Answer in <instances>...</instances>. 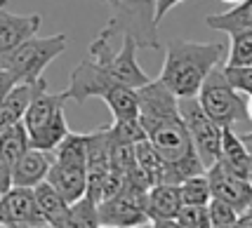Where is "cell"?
<instances>
[{
    "instance_id": "24",
    "label": "cell",
    "mask_w": 252,
    "mask_h": 228,
    "mask_svg": "<svg viewBox=\"0 0 252 228\" xmlns=\"http://www.w3.org/2000/svg\"><path fill=\"white\" fill-rule=\"evenodd\" d=\"M226 66H252V28L229 33Z\"/></svg>"
},
{
    "instance_id": "17",
    "label": "cell",
    "mask_w": 252,
    "mask_h": 228,
    "mask_svg": "<svg viewBox=\"0 0 252 228\" xmlns=\"http://www.w3.org/2000/svg\"><path fill=\"white\" fill-rule=\"evenodd\" d=\"M221 163L226 165L229 170H233L236 174H241L248 179L252 163V153L245 146L243 137L236 132V127H224V137H221Z\"/></svg>"
},
{
    "instance_id": "4",
    "label": "cell",
    "mask_w": 252,
    "mask_h": 228,
    "mask_svg": "<svg viewBox=\"0 0 252 228\" xmlns=\"http://www.w3.org/2000/svg\"><path fill=\"white\" fill-rule=\"evenodd\" d=\"M71 101L68 92H52L47 87V80L38 87L35 97L31 99V106L24 115V125L31 137V146L43 151H55L68 134V122L64 115V104Z\"/></svg>"
},
{
    "instance_id": "22",
    "label": "cell",
    "mask_w": 252,
    "mask_h": 228,
    "mask_svg": "<svg viewBox=\"0 0 252 228\" xmlns=\"http://www.w3.org/2000/svg\"><path fill=\"white\" fill-rule=\"evenodd\" d=\"M29 148H31V137H29L24 120L0 132V158L10 165V170Z\"/></svg>"
},
{
    "instance_id": "13",
    "label": "cell",
    "mask_w": 252,
    "mask_h": 228,
    "mask_svg": "<svg viewBox=\"0 0 252 228\" xmlns=\"http://www.w3.org/2000/svg\"><path fill=\"white\" fill-rule=\"evenodd\" d=\"M52 163H55V153L52 151H43V148L31 146L17 163L12 165V186L35 188L47 179Z\"/></svg>"
},
{
    "instance_id": "33",
    "label": "cell",
    "mask_w": 252,
    "mask_h": 228,
    "mask_svg": "<svg viewBox=\"0 0 252 228\" xmlns=\"http://www.w3.org/2000/svg\"><path fill=\"white\" fill-rule=\"evenodd\" d=\"M154 228H182V224L177 219H160V221H154Z\"/></svg>"
},
{
    "instance_id": "30",
    "label": "cell",
    "mask_w": 252,
    "mask_h": 228,
    "mask_svg": "<svg viewBox=\"0 0 252 228\" xmlns=\"http://www.w3.org/2000/svg\"><path fill=\"white\" fill-rule=\"evenodd\" d=\"M17 85V80H14V76H12L10 71L5 68V66L0 64V104H2V99L10 94V89Z\"/></svg>"
},
{
    "instance_id": "28",
    "label": "cell",
    "mask_w": 252,
    "mask_h": 228,
    "mask_svg": "<svg viewBox=\"0 0 252 228\" xmlns=\"http://www.w3.org/2000/svg\"><path fill=\"white\" fill-rule=\"evenodd\" d=\"M224 73L229 78V83L241 94L252 97V66H226L224 64Z\"/></svg>"
},
{
    "instance_id": "6",
    "label": "cell",
    "mask_w": 252,
    "mask_h": 228,
    "mask_svg": "<svg viewBox=\"0 0 252 228\" xmlns=\"http://www.w3.org/2000/svg\"><path fill=\"white\" fill-rule=\"evenodd\" d=\"M109 28L113 35H130L134 43L146 50H158V0H116L111 7Z\"/></svg>"
},
{
    "instance_id": "41",
    "label": "cell",
    "mask_w": 252,
    "mask_h": 228,
    "mask_svg": "<svg viewBox=\"0 0 252 228\" xmlns=\"http://www.w3.org/2000/svg\"><path fill=\"white\" fill-rule=\"evenodd\" d=\"M99 228H121V226H109V224H99Z\"/></svg>"
},
{
    "instance_id": "1",
    "label": "cell",
    "mask_w": 252,
    "mask_h": 228,
    "mask_svg": "<svg viewBox=\"0 0 252 228\" xmlns=\"http://www.w3.org/2000/svg\"><path fill=\"white\" fill-rule=\"evenodd\" d=\"M139 120L146 139L167 163L165 184H182L196 174H205V165L193 148L187 122L179 111V97L160 80L139 87Z\"/></svg>"
},
{
    "instance_id": "11",
    "label": "cell",
    "mask_w": 252,
    "mask_h": 228,
    "mask_svg": "<svg viewBox=\"0 0 252 228\" xmlns=\"http://www.w3.org/2000/svg\"><path fill=\"white\" fill-rule=\"evenodd\" d=\"M0 221L7 228L12 226H38L45 228L40 209L35 202V191L26 186H12L0 198Z\"/></svg>"
},
{
    "instance_id": "16",
    "label": "cell",
    "mask_w": 252,
    "mask_h": 228,
    "mask_svg": "<svg viewBox=\"0 0 252 228\" xmlns=\"http://www.w3.org/2000/svg\"><path fill=\"white\" fill-rule=\"evenodd\" d=\"M184 207L182 193L177 184H158L151 186L146 193V214L149 221H160V219H177Z\"/></svg>"
},
{
    "instance_id": "44",
    "label": "cell",
    "mask_w": 252,
    "mask_h": 228,
    "mask_svg": "<svg viewBox=\"0 0 252 228\" xmlns=\"http://www.w3.org/2000/svg\"><path fill=\"white\" fill-rule=\"evenodd\" d=\"M0 228H7V226H5V224H2V221H0Z\"/></svg>"
},
{
    "instance_id": "45",
    "label": "cell",
    "mask_w": 252,
    "mask_h": 228,
    "mask_svg": "<svg viewBox=\"0 0 252 228\" xmlns=\"http://www.w3.org/2000/svg\"><path fill=\"white\" fill-rule=\"evenodd\" d=\"M229 228H236V226H229Z\"/></svg>"
},
{
    "instance_id": "7",
    "label": "cell",
    "mask_w": 252,
    "mask_h": 228,
    "mask_svg": "<svg viewBox=\"0 0 252 228\" xmlns=\"http://www.w3.org/2000/svg\"><path fill=\"white\" fill-rule=\"evenodd\" d=\"M198 101L208 111L221 127H238L243 122H250L248 118V97L241 94L229 83L224 73V64L217 66L200 87Z\"/></svg>"
},
{
    "instance_id": "38",
    "label": "cell",
    "mask_w": 252,
    "mask_h": 228,
    "mask_svg": "<svg viewBox=\"0 0 252 228\" xmlns=\"http://www.w3.org/2000/svg\"><path fill=\"white\" fill-rule=\"evenodd\" d=\"M248 118L252 122V97H248Z\"/></svg>"
},
{
    "instance_id": "37",
    "label": "cell",
    "mask_w": 252,
    "mask_h": 228,
    "mask_svg": "<svg viewBox=\"0 0 252 228\" xmlns=\"http://www.w3.org/2000/svg\"><path fill=\"white\" fill-rule=\"evenodd\" d=\"M130 228H154V221H144V224H137V226H130Z\"/></svg>"
},
{
    "instance_id": "29",
    "label": "cell",
    "mask_w": 252,
    "mask_h": 228,
    "mask_svg": "<svg viewBox=\"0 0 252 228\" xmlns=\"http://www.w3.org/2000/svg\"><path fill=\"white\" fill-rule=\"evenodd\" d=\"M177 221L182 224V228L193 226V224H203V221H210L208 217V205H184Z\"/></svg>"
},
{
    "instance_id": "31",
    "label": "cell",
    "mask_w": 252,
    "mask_h": 228,
    "mask_svg": "<svg viewBox=\"0 0 252 228\" xmlns=\"http://www.w3.org/2000/svg\"><path fill=\"white\" fill-rule=\"evenodd\" d=\"M10 188H12V170L10 165L0 158V198L5 196Z\"/></svg>"
},
{
    "instance_id": "35",
    "label": "cell",
    "mask_w": 252,
    "mask_h": 228,
    "mask_svg": "<svg viewBox=\"0 0 252 228\" xmlns=\"http://www.w3.org/2000/svg\"><path fill=\"white\" fill-rule=\"evenodd\" d=\"M243 137V142H245V146L250 148V153H252V132H245V134H241Z\"/></svg>"
},
{
    "instance_id": "19",
    "label": "cell",
    "mask_w": 252,
    "mask_h": 228,
    "mask_svg": "<svg viewBox=\"0 0 252 228\" xmlns=\"http://www.w3.org/2000/svg\"><path fill=\"white\" fill-rule=\"evenodd\" d=\"M205 26L212 28V31H224V33L252 28V0H241L231 10L221 12V14L205 17Z\"/></svg>"
},
{
    "instance_id": "40",
    "label": "cell",
    "mask_w": 252,
    "mask_h": 228,
    "mask_svg": "<svg viewBox=\"0 0 252 228\" xmlns=\"http://www.w3.org/2000/svg\"><path fill=\"white\" fill-rule=\"evenodd\" d=\"M248 181H250V186H252V163H250V172H248Z\"/></svg>"
},
{
    "instance_id": "42",
    "label": "cell",
    "mask_w": 252,
    "mask_h": 228,
    "mask_svg": "<svg viewBox=\"0 0 252 228\" xmlns=\"http://www.w3.org/2000/svg\"><path fill=\"white\" fill-rule=\"evenodd\" d=\"M221 2H229V5H236V2H241V0H221Z\"/></svg>"
},
{
    "instance_id": "18",
    "label": "cell",
    "mask_w": 252,
    "mask_h": 228,
    "mask_svg": "<svg viewBox=\"0 0 252 228\" xmlns=\"http://www.w3.org/2000/svg\"><path fill=\"white\" fill-rule=\"evenodd\" d=\"M33 191H35V202H38V209H40V217H43L45 226H55V224H59L68 214L71 202L47 179H45L43 184L35 186Z\"/></svg>"
},
{
    "instance_id": "3",
    "label": "cell",
    "mask_w": 252,
    "mask_h": 228,
    "mask_svg": "<svg viewBox=\"0 0 252 228\" xmlns=\"http://www.w3.org/2000/svg\"><path fill=\"white\" fill-rule=\"evenodd\" d=\"M226 61L221 43H193L170 40L165 47V61L158 80L179 99L198 97L205 78Z\"/></svg>"
},
{
    "instance_id": "12",
    "label": "cell",
    "mask_w": 252,
    "mask_h": 228,
    "mask_svg": "<svg viewBox=\"0 0 252 228\" xmlns=\"http://www.w3.org/2000/svg\"><path fill=\"white\" fill-rule=\"evenodd\" d=\"M40 14H14L7 7V0H0V55L33 38L40 31Z\"/></svg>"
},
{
    "instance_id": "9",
    "label": "cell",
    "mask_w": 252,
    "mask_h": 228,
    "mask_svg": "<svg viewBox=\"0 0 252 228\" xmlns=\"http://www.w3.org/2000/svg\"><path fill=\"white\" fill-rule=\"evenodd\" d=\"M146 193L149 188L137 181H127L118 196L99 202V224L130 228L149 221L146 214Z\"/></svg>"
},
{
    "instance_id": "20",
    "label": "cell",
    "mask_w": 252,
    "mask_h": 228,
    "mask_svg": "<svg viewBox=\"0 0 252 228\" xmlns=\"http://www.w3.org/2000/svg\"><path fill=\"white\" fill-rule=\"evenodd\" d=\"M101 101L109 106L113 120H130V118H139V89H132V87L118 85L109 89Z\"/></svg>"
},
{
    "instance_id": "2",
    "label": "cell",
    "mask_w": 252,
    "mask_h": 228,
    "mask_svg": "<svg viewBox=\"0 0 252 228\" xmlns=\"http://www.w3.org/2000/svg\"><path fill=\"white\" fill-rule=\"evenodd\" d=\"M111 38L113 33L104 26L97 38L90 43L88 57L71 71L66 92L78 104L92 97L101 99L109 89L118 85L139 89L146 83H151V78L146 76V71L137 61L139 45L134 43V38L123 35V45L118 52L111 47Z\"/></svg>"
},
{
    "instance_id": "10",
    "label": "cell",
    "mask_w": 252,
    "mask_h": 228,
    "mask_svg": "<svg viewBox=\"0 0 252 228\" xmlns=\"http://www.w3.org/2000/svg\"><path fill=\"white\" fill-rule=\"evenodd\" d=\"M205 174H208L210 188H212V198H220L224 202L233 205L241 214L250 207L252 186L245 176H241V174H236L233 170H229L221 160H217L212 167H208Z\"/></svg>"
},
{
    "instance_id": "21",
    "label": "cell",
    "mask_w": 252,
    "mask_h": 228,
    "mask_svg": "<svg viewBox=\"0 0 252 228\" xmlns=\"http://www.w3.org/2000/svg\"><path fill=\"white\" fill-rule=\"evenodd\" d=\"M88 146H90V132H68L64 142L57 146L55 160L64 165H76V167H85L88 170Z\"/></svg>"
},
{
    "instance_id": "36",
    "label": "cell",
    "mask_w": 252,
    "mask_h": 228,
    "mask_svg": "<svg viewBox=\"0 0 252 228\" xmlns=\"http://www.w3.org/2000/svg\"><path fill=\"white\" fill-rule=\"evenodd\" d=\"M187 228H212L210 221H203V224H193V226H187Z\"/></svg>"
},
{
    "instance_id": "25",
    "label": "cell",
    "mask_w": 252,
    "mask_h": 228,
    "mask_svg": "<svg viewBox=\"0 0 252 228\" xmlns=\"http://www.w3.org/2000/svg\"><path fill=\"white\" fill-rule=\"evenodd\" d=\"M179 193L184 205H210L212 200V188H210L208 174H196L187 181L179 184Z\"/></svg>"
},
{
    "instance_id": "14",
    "label": "cell",
    "mask_w": 252,
    "mask_h": 228,
    "mask_svg": "<svg viewBox=\"0 0 252 228\" xmlns=\"http://www.w3.org/2000/svg\"><path fill=\"white\" fill-rule=\"evenodd\" d=\"M47 181L55 186L68 202H78L80 198L88 196V170L85 167L64 165L55 160L50 167V174H47Z\"/></svg>"
},
{
    "instance_id": "8",
    "label": "cell",
    "mask_w": 252,
    "mask_h": 228,
    "mask_svg": "<svg viewBox=\"0 0 252 228\" xmlns=\"http://www.w3.org/2000/svg\"><path fill=\"white\" fill-rule=\"evenodd\" d=\"M179 111L182 118L187 122V130L191 134L193 148L200 155V160L205 165V170L212 167L221 158V137H224V127L217 120L203 109V104L198 97L179 99Z\"/></svg>"
},
{
    "instance_id": "43",
    "label": "cell",
    "mask_w": 252,
    "mask_h": 228,
    "mask_svg": "<svg viewBox=\"0 0 252 228\" xmlns=\"http://www.w3.org/2000/svg\"><path fill=\"white\" fill-rule=\"evenodd\" d=\"M12 228H38V226H12Z\"/></svg>"
},
{
    "instance_id": "26",
    "label": "cell",
    "mask_w": 252,
    "mask_h": 228,
    "mask_svg": "<svg viewBox=\"0 0 252 228\" xmlns=\"http://www.w3.org/2000/svg\"><path fill=\"white\" fill-rule=\"evenodd\" d=\"M111 137H113L116 142H123V143H139L146 139V132H144V125L139 118L113 120Z\"/></svg>"
},
{
    "instance_id": "39",
    "label": "cell",
    "mask_w": 252,
    "mask_h": 228,
    "mask_svg": "<svg viewBox=\"0 0 252 228\" xmlns=\"http://www.w3.org/2000/svg\"><path fill=\"white\" fill-rule=\"evenodd\" d=\"M99 2H104V5H109V7H113V5H116V0H99Z\"/></svg>"
},
{
    "instance_id": "27",
    "label": "cell",
    "mask_w": 252,
    "mask_h": 228,
    "mask_svg": "<svg viewBox=\"0 0 252 228\" xmlns=\"http://www.w3.org/2000/svg\"><path fill=\"white\" fill-rule=\"evenodd\" d=\"M208 217H210L212 228H229V226H236L241 212H238L233 205L220 200V198H212L210 205H208Z\"/></svg>"
},
{
    "instance_id": "23",
    "label": "cell",
    "mask_w": 252,
    "mask_h": 228,
    "mask_svg": "<svg viewBox=\"0 0 252 228\" xmlns=\"http://www.w3.org/2000/svg\"><path fill=\"white\" fill-rule=\"evenodd\" d=\"M45 228H99V205L92 198H80L78 202H71L68 214L59 224Z\"/></svg>"
},
{
    "instance_id": "34",
    "label": "cell",
    "mask_w": 252,
    "mask_h": 228,
    "mask_svg": "<svg viewBox=\"0 0 252 228\" xmlns=\"http://www.w3.org/2000/svg\"><path fill=\"white\" fill-rule=\"evenodd\" d=\"M236 228H252V214L243 212L241 217H238V221H236Z\"/></svg>"
},
{
    "instance_id": "32",
    "label": "cell",
    "mask_w": 252,
    "mask_h": 228,
    "mask_svg": "<svg viewBox=\"0 0 252 228\" xmlns=\"http://www.w3.org/2000/svg\"><path fill=\"white\" fill-rule=\"evenodd\" d=\"M179 2H184V0H158V22H160L172 7H177Z\"/></svg>"
},
{
    "instance_id": "5",
    "label": "cell",
    "mask_w": 252,
    "mask_h": 228,
    "mask_svg": "<svg viewBox=\"0 0 252 228\" xmlns=\"http://www.w3.org/2000/svg\"><path fill=\"white\" fill-rule=\"evenodd\" d=\"M68 47V35L55 33L47 38L33 35L14 50L0 55V64L10 71L17 83H35L43 78V71L55 61L57 57L66 52Z\"/></svg>"
},
{
    "instance_id": "15",
    "label": "cell",
    "mask_w": 252,
    "mask_h": 228,
    "mask_svg": "<svg viewBox=\"0 0 252 228\" xmlns=\"http://www.w3.org/2000/svg\"><path fill=\"white\" fill-rule=\"evenodd\" d=\"M40 83H43V78L35 80V83H17L12 87L10 94L2 99V104H0V132L12 127V125H17V122H22L29 106H31V99L35 97V92L40 87Z\"/></svg>"
}]
</instances>
